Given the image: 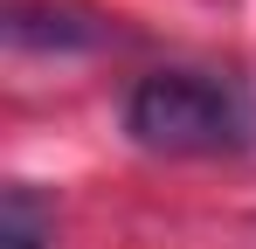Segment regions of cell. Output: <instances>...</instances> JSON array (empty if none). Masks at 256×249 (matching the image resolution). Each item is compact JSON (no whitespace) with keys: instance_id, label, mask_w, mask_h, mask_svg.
<instances>
[{"instance_id":"1","label":"cell","mask_w":256,"mask_h":249,"mask_svg":"<svg viewBox=\"0 0 256 249\" xmlns=\"http://www.w3.org/2000/svg\"><path fill=\"white\" fill-rule=\"evenodd\" d=\"M125 124L152 152H242L256 138V104L236 76L160 70V76H138Z\"/></svg>"},{"instance_id":"2","label":"cell","mask_w":256,"mask_h":249,"mask_svg":"<svg viewBox=\"0 0 256 249\" xmlns=\"http://www.w3.org/2000/svg\"><path fill=\"white\" fill-rule=\"evenodd\" d=\"M56 242V214L42 208L35 187H7L0 194V249H48Z\"/></svg>"}]
</instances>
